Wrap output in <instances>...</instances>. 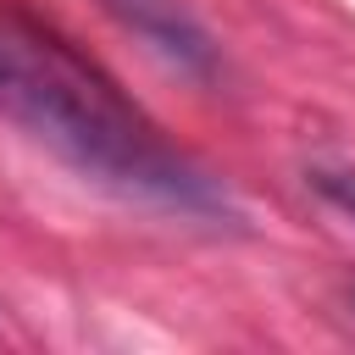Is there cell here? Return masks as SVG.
<instances>
[{
  "mask_svg": "<svg viewBox=\"0 0 355 355\" xmlns=\"http://www.w3.org/2000/svg\"><path fill=\"white\" fill-rule=\"evenodd\" d=\"M0 116L122 200L200 222L233 216V200L211 172L178 155L100 67L33 22H0Z\"/></svg>",
  "mask_w": 355,
  "mask_h": 355,
  "instance_id": "1",
  "label": "cell"
},
{
  "mask_svg": "<svg viewBox=\"0 0 355 355\" xmlns=\"http://www.w3.org/2000/svg\"><path fill=\"white\" fill-rule=\"evenodd\" d=\"M105 11H111L150 55H161L172 72H189V78H211V72H216V44H211V33H205L178 0H105Z\"/></svg>",
  "mask_w": 355,
  "mask_h": 355,
  "instance_id": "2",
  "label": "cell"
},
{
  "mask_svg": "<svg viewBox=\"0 0 355 355\" xmlns=\"http://www.w3.org/2000/svg\"><path fill=\"white\" fill-rule=\"evenodd\" d=\"M311 183L322 200H333L344 216H355V172H311Z\"/></svg>",
  "mask_w": 355,
  "mask_h": 355,
  "instance_id": "3",
  "label": "cell"
}]
</instances>
